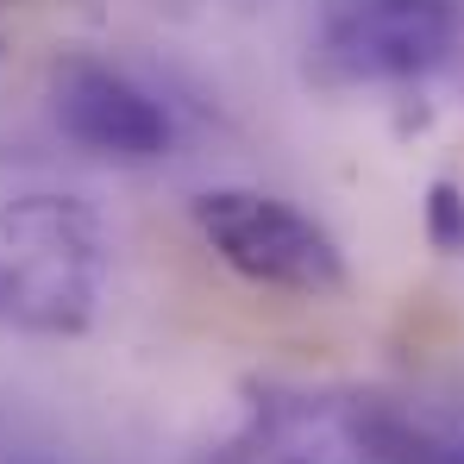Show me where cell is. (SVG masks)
<instances>
[{"label":"cell","instance_id":"1","mask_svg":"<svg viewBox=\"0 0 464 464\" xmlns=\"http://www.w3.org/2000/svg\"><path fill=\"white\" fill-rule=\"evenodd\" d=\"M107 227L101 214L57 195L32 188L0 201V326L25 339H76L94 326L107 295Z\"/></svg>","mask_w":464,"mask_h":464},{"label":"cell","instance_id":"2","mask_svg":"<svg viewBox=\"0 0 464 464\" xmlns=\"http://www.w3.org/2000/svg\"><path fill=\"white\" fill-rule=\"evenodd\" d=\"M188 220L208 238V251L238 270L257 289L276 295H339L345 289V251L339 238L320 227L314 214H302L283 195L264 188H201L188 201Z\"/></svg>","mask_w":464,"mask_h":464},{"label":"cell","instance_id":"3","mask_svg":"<svg viewBox=\"0 0 464 464\" xmlns=\"http://www.w3.org/2000/svg\"><path fill=\"white\" fill-rule=\"evenodd\" d=\"M459 44V0H352L314 38V76L326 88L414 82Z\"/></svg>","mask_w":464,"mask_h":464},{"label":"cell","instance_id":"4","mask_svg":"<svg viewBox=\"0 0 464 464\" xmlns=\"http://www.w3.org/2000/svg\"><path fill=\"white\" fill-rule=\"evenodd\" d=\"M51 113H57L63 139H76L82 151L107 157V163H157L176 145L163 101L101 57H63L51 70Z\"/></svg>","mask_w":464,"mask_h":464},{"label":"cell","instance_id":"5","mask_svg":"<svg viewBox=\"0 0 464 464\" xmlns=\"http://www.w3.org/2000/svg\"><path fill=\"white\" fill-rule=\"evenodd\" d=\"M208 464H364L358 446V395L314 389H251L238 427L214 446Z\"/></svg>","mask_w":464,"mask_h":464},{"label":"cell","instance_id":"6","mask_svg":"<svg viewBox=\"0 0 464 464\" xmlns=\"http://www.w3.org/2000/svg\"><path fill=\"white\" fill-rule=\"evenodd\" d=\"M427 238H433V251H446V257L464 251V182L459 176H440V182L427 188Z\"/></svg>","mask_w":464,"mask_h":464},{"label":"cell","instance_id":"7","mask_svg":"<svg viewBox=\"0 0 464 464\" xmlns=\"http://www.w3.org/2000/svg\"><path fill=\"white\" fill-rule=\"evenodd\" d=\"M433 464H464V427H440V446H433Z\"/></svg>","mask_w":464,"mask_h":464}]
</instances>
